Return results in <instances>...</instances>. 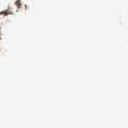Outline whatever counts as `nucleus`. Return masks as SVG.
Here are the masks:
<instances>
[]
</instances>
